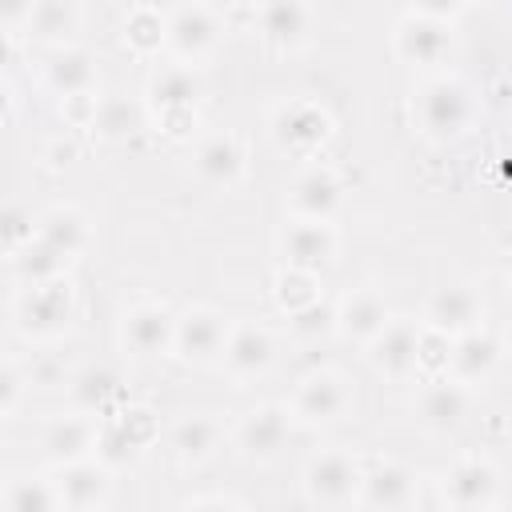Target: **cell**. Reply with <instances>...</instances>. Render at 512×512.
<instances>
[{"label": "cell", "instance_id": "6da1fadb", "mask_svg": "<svg viewBox=\"0 0 512 512\" xmlns=\"http://www.w3.org/2000/svg\"><path fill=\"white\" fill-rule=\"evenodd\" d=\"M408 120L428 144H456L480 124V96L456 72H432L412 84Z\"/></svg>", "mask_w": 512, "mask_h": 512}, {"label": "cell", "instance_id": "7a4b0ae2", "mask_svg": "<svg viewBox=\"0 0 512 512\" xmlns=\"http://www.w3.org/2000/svg\"><path fill=\"white\" fill-rule=\"evenodd\" d=\"M204 96H208L204 72L196 64L168 60V64H156L148 72V84H144V96L140 100L148 108V124L160 136H168V140H192Z\"/></svg>", "mask_w": 512, "mask_h": 512}, {"label": "cell", "instance_id": "3957f363", "mask_svg": "<svg viewBox=\"0 0 512 512\" xmlns=\"http://www.w3.org/2000/svg\"><path fill=\"white\" fill-rule=\"evenodd\" d=\"M464 4H412L392 24V56L420 76L444 72L456 52V16Z\"/></svg>", "mask_w": 512, "mask_h": 512}, {"label": "cell", "instance_id": "277c9868", "mask_svg": "<svg viewBox=\"0 0 512 512\" xmlns=\"http://www.w3.org/2000/svg\"><path fill=\"white\" fill-rule=\"evenodd\" d=\"M76 304H80L76 280L72 276H60V280H48V284L16 288L12 292V304H8V320H12V332L20 340H28V344H52V340H60L72 328Z\"/></svg>", "mask_w": 512, "mask_h": 512}, {"label": "cell", "instance_id": "5b68a950", "mask_svg": "<svg viewBox=\"0 0 512 512\" xmlns=\"http://www.w3.org/2000/svg\"><path fill=\"white\" fill-rule=\"evenodd\" d=\"M268 140L280 156L288 160H300V164H312L324 156V148L332 144L336 136V120L332 112L320 104V100H308V96H288L280 104H272L268 112Z\"/></svg>", "mask_w": 512, "mask_h": 512}, {"label": "cell", "instance_id": "8992f818", "mask_svg": "<svg viewBox=\"0 0 512 512\" xmlns=\"http://www.w3.org/2000/svg\"><path fill=\"white\" fill-rule=\"evenodd\" d=\"M300 484H304L308 504L320 508V512L356 508L360 484H364V464H360V456L352 448L332 444V448H320V452H312L304 460Z\"/></svg>", "mask_w": 512, "mask_h": 512}, {"label": "cell", "instance_id": "52a82bcc", "mask_svg": "<svg viewBox=\"0 0 512 512\" xmlns=\"http://www.w3.org/2000/svg\"><path fill=\"white\" fill-rule=\"evenodd\" d=\"M356 408V388L340 368H312L288 400V412L300 428H332Z\"/></svg>", "mask_w": 512, "mask_h": 512}, {"label": "cell", "instance_id": "ba28073f", "mask_svg": "<svg viewBox=\"0 0 512 512\" xmlns=\"http://www.w3.org/2000/svg\"><path fill=\"white\" fill-rule=\"evenodd\" d=\"M228 32V16L216 4H172L168 8V56L180 64L208 60Z\"/></svg>", "mask_w": 512, "mask_h": 512}, {"label": "cell", "instance_id": "9c48e42d", "mask_svg": "<svg viewBox=\"0 0 512 512\" xmlns=\"http://www.w3.org/2000/svg\"><path fill=\"white\" fill-rule=\"evenodd\" d=\"M176 316L164 300H136L120 312L116 336L132 360H160L176 348Z\"/></svg>", "mask_w": 512, "mask_h": 512}, {"label": "cell", "instance_id": "30bf717a", "mask_svg": "<svg viewBox=\"0 0 512 512\" xmlns=\"http://www.w3.org/2000/svg\"><path fill=\"white\" fill-rule=\"evenodd\" d=\"M232 320L212 304H188L176 316V348L172 356L184 368H220Z\"/></svg>", "mask_w": 512, "mask_h": 512}, {"label": "cell", "instance_id": "8fae6325", "mask_svg": "<svg viewBox=\"0 0 512 512\" xmlns=\"http://www.w3.org/2000/svg\"><path fill=\"white\" fill-rule=\"evenodd\" d=\"M292 428H296V420H292L288 404L264 400V404H252V408L236 420V428H232V448H236V456L248 460V464H272V460L288 448Z\"/></svg>", "mask_w": 512, "mask_h": 512}, {"label": "cell", "instance_id": "7c38bea8", "mask_svg": "<svg viewBox=\"0 0 512 512\" xmlns=\"http://www.w3.org/2000/svg\"><path fill=\"white\" fill-rule=\"evenodd\" d=\"M344 204V176L328 160L300 164L284 184V212L292 220H332Z\"/></svg>", "mask_w": 512, "mask_h": 512}, {"label": "cell", "instance_id": "4fadbf2b", "mask_svg": "<svg viewBox=\"0 0 512 512\" xmlns=\"http://www.w3.org/2000/svg\"><path fill=\"white\" fill-rule=\"evenodd\" d=\"M276 256L284 268H300V272H324L336 264L340 256V232L332 220H284V228L276 232Z\"/></svg>", "mask_w": 512, "mask_h": 512}, {"label": "cell", "instance_id": "5bb4252c", "mask_svg": "<svg viewBox=\"0 0 512 512\" xmlns=\"http://www.w3.org/2000/svg\"><path fill=\"white\" fill-rule=\"evenodd\" d=\"M440 500L452 512H484L500 500V468L488 456H456L440 472Z\"/></svg>", "mask_w": 512, "mask_h": 512}, {"label": "cell", "instance_id": "9a60e30c", "mask_svg": "<svg viewBox=\"0 0 512 512\" xmlns=\"http://www.w3.org/2000/svg\"><path fill=\"white\" fill-rule=\"evenodd\" d=\"M316 20L320 12L304 0H264L252 8V28L256 36L280 52V56H292V52H304L312 44V32H316Z\"/></svg>", "mask_w": 512, "mask_h": 512}, {"label": "cell", "instance_id": "2e32d148", "mask_svg": "<svg viewBox=\"0 0 512 512\" xmlns=\"http://www.w3.org/2000/svg\"><path fill=\"white\" fill-rule=\"evenodd\" d=\"M192 172L200 184L216 188V192H240L248 180V148L236 132L220 128L196 140L192 148Z\"/></svg>", "mask_w": 512, "mask_h": 512}, {"label": "cell", "instance_id": "e0dca14e", "mask_svg": "<svg viewBox=\"0 0 512 512\" xmlns=\"http://www.w3.org/2000/svg\"><path fill=\"white\" fill-rule=\"evenodd\" d=\"M468 412H472V388L456 384L452 376H428V380L416 384L412 416L424 432L448 436L468 420Z\"/></svg>", "mask_w": 512, "mask_h": 512}, {"label": "cell", "instance_id": "ac0fdd59", "mask_svg": "<svg viewBox=\"0 0 512 512\" xmlns=\"http://www.w3.org/2000/svg\"><path fill=\"white\" fill-rule=\"evenodd\" d=\"M276 356H280V344H276V336H272L268 324L232 320V332H228L220 368H224L236 384H252V380H260V376L272 372Z\"/></svg>", "mask_w": 512, "mask_h": 512}, {"label": "cell", "instance_id": "d6986e66", "mask_svg": "<svg viewBox=\"0 0 512 512\" xmlns=\"http://www.w3.org/2000/svg\"><path fill=\"white\" fill-rule=\"evenodd\" d=\"M40 456L52 468H68L80 460H92L100 452V420L80 416V412H64V416H48L36 432Z\"/></svg>", "mask_w": 512, "mask_h": 512}, {"label": "cell", "instance_id": "ffe728a7", "mask_svg": "<svg viewBox=\"0 0 512 512\" xmlns=\"http://www.w3.org/2000/svg\"><path fill=\"white\" fill-rule=\"evenodd\" d=\"M420 500V476L412 464L404 460H376L372 468H364V484H360V512H416Z\"/></svg>", "mask_w": 512, "mask_h": 512}, {"label": "cell", "instance_id": "44dd1931", "mask_svg": "<svg viewBox=\"0 0 512 512\" xmlns=\"http://www.w3.org/2000/svg\"><path fill=\"white\" fill-rule=\"evenodd\" d=\"M64 392H68L72 412L92 416V420H108V416H116V412L128 404L120 368H116V364H104V360L80 364V368L72 372V380L64 384Z\"/></svg>", "mask_w": 512, "mask_h": 512}, {"label": "cell", "instance_id": "7402d4cb", "mask_svg": "<svg viewBox=\"0 0 512 512\" xmlns=\"http://www.w3.org/2000/svg\"><path fill=\"white\" fill-rule=\"evenodd\" d=\"M420 328L424 324L412 316H392V324L364 348L372 372L384 380H396V384L420 376Z\"/></svg>", "mask_w": 512, "mask_h": 512}, {"label": "cell", "instance_id": "603a6c76", "mask_svg": "<svg viewBox=\"0 0 512 512\" xmlns=\"http://www.w3.org/2000/svg\"><path fill=\"white\" fill-rule=\"evenodd\" d=\"M164 444L172 452L176 464L184 468H200L208 464L224 444H232V432L224 428V420L216 412H184L180 420L168 424Z\"/></svg>", "mask_w": 512, "mask_h": 512}, {"label": "cell", "instance_id": "cb8c5ba5", "mask_svg": "<svg viewBox=\"0 0 512 512\" xmlns=\"http://www.w3.org/2000/svg\"><path fill=\"white\" fill-rule=\"evenodd\" d=\"M420 324H428V328H436V332H444V336L456 340V336H464V332H472V328L484 324V300H480V292H476L472 284H464V280L440 284V288L428 292Z\"/></svg>", "mask_w": 512, "mask_h": 512}, {"label": "cell", "instance_id": "d4e9b609", "mask_svg": "<svg viewBox=\"0 0 512 512\" xmlns=\"http://www.w3.org/2000/svg\"><path fill=\"white\" fill-rule=\"evenodd\" d=\"M504 364V340L496 328L480 324L464 336L452 340V360H448V376L464 388H480L484 380L496 376V368Z\"/></svg>", "mask_w": 512, "mask_h": 512}, {"label": "cell", "instance_id": "484cf974", "mask_svg": "<svg viewBox=\"0 0 512 512\" xmlns=\"http://www.w3.org/2000/svg\"><path fill=\"white\" fill-rule=\"evenodd\" d=\"M44 88L60 100H76V96H100V56L84 44H68V48H52V56L44 60Z\"/></svg>", "mask_w": 512, "mask_h": 512}, {"label": "cell", "instance_id": "4316f807", "mask_svg": "<svg viewBox=\"0 0 512 512\" xmlns=\"http://www.w3.org/2000/svg\"><path fill=\"white\" fill-rule=\"evenodd\" d=\"M392 304L376 288H352L336 300V336L348 344L368 348L388 324H392Z\"/></svg>", "mask_w": 512, "mask_h": 512}, {"label": "cell", "instance_id": "83f0119b", "mask_svg": "<svg viewBox=\"0 0 512 512\" xmlns=\"http://www.w3.org/2000/svg\"><path fill=\"white\" fill-rule=\"evenodd\" d=\"M56 492H60V504L64 512H96V508H108V496H112V468L104 460H80V464H68V468H56Z\"/></svg>", "mask_w": 512, "mask_h": 512}, {"label": "cell", "instance_id": "f1b7e54d", "mask_svg": "<svg viewBox=\"0 0 512 512\" xmlns=\"http://www.w3.org/2000/svg\"><path fill=\"white\" fill-rule=\"evenodd\" d=\"M80 28H84V8L76 0H28L24 24H20V32L28 40H40V44H52V48L76 44Z\"/></svg>", "mask_w": 512, "mask_h": 512}, {"label": "cell", "instance_id": "f546056e", "mask_svg": "<svg viewBox=\"0 0 512 512\" xmlns=\"http://www.w3.org/2000/svg\"><path fill=\"white\" fill-rule=\"evenodd\" d=\"M36 240L48 244L52 252H60L72 264L92 244V220L76 204H52V208H44L36 216Z\"/></svg>", "mask_w": 512, "mask_h": 512}, {"label": "cell", "instance_id": "4dcf8cb0", "mask_svg": "<svg viewBox=\"0 0 512 512\" xmlns=\"http://www.w3.org/2000/svg\"><path fill=\"white\" fill-rule=\"evenodd\" d=\"M140 128H148V108L144 100H132L124 92H104L96 96V112H92V124L88 132L104 144H124L132 140Z\"/></svg>", "mask_w": 512, "mask_h": 512}, {"label": "cell", "instance_id": "1f68e13d", "mask_svg": "<svg viewBox=\"0 0 512 512\" xmlns=\"http://www.w3.org/2000/svg\"><path fill=\"white\" fill-rule=\"evenodd\" d=\"M120 40L140 60H152V56L168 52V8L132 4L124 12V20H120Z\"/></svg>", "mask_w": 512, "mask_h": 512}, {"label": "cell", "instance_id": "d6a6232c", "mask_svg": "<svg viewBox=\"0 0 512 512\" xmlns=\"http://www.w3.org/2000/svg\"><path fill=\"white\" fill-rule=\"evenodd\" d=\"M68 268H72V264H68L60 252H52L48 244H40V240H32L28 248H20V252L8 256V272H12L16 288H32V284L60 280V276H68Z\"/></svg>", "mask_w": 512, "mask_h": 512}, {"label": "cell", "instance_id": "836d02e7", "mask_svg": "<svg viewBox=\"0 0 512 512\" xmlns=\"http://www.w3.org/2000/svg\"><path fill=\"white\" fill-rule=\"evenodd\" d=\"M4 512H64L56 480H44V476H32V472L8 476V484H4Z\"/></svg>", "mask_w": 512, "mask_h": 512}, {"label": "cell", "instance_id": "e575fe53", "mask_svg": "<svg viewBox=\"0 0 512 512\" xmlns=\"http://www.w3.org/2000/svg\"><path fill=\"white\" fill-rule=\"evenodd\" d=\"M272 300H276V308H280L284 316H292V312H300V308L324 300V292H320V276H316V272H300V268H284V264H280L276 276H272Z\"/></svg>", "mask_w": 512, "mask_h": 512}, {"label": "cell", "instance_id": "d590c367", "mask_svg": "<svg viewBox=\"0 0 512 512\" xmlns=\"http://www.w3.org/2000/svg\"><path fill=\"white\" fill-rule=\"evenodd\" d=\"M284 320H288V336L300 344H320V340L336 336V304L332 300H316V304H308Z\"/></svg>", "mask_w": 512, "mask_h": 512}, {"label": "cell", "instance_id": "8d00e7d4", "mask_svg": "<svg viewBox=\"0 0 512 512\" xmlns=\"http://www.w3.org/2000/svg\"><path fill=\"white\" fill-rule=\"evenodd\" d=\"M108 420H112L140 452H148V448L160 440V420H156V412L144 408V404H132V400H128V404H124L116 416H108Z\"/></svg>", "mask_w": 512, "mask_h": 512}, {"label": "cell", "instance_id": "74e56055", "mask_svg": "<svg viewBox=\"0 0 512 512\" xmlns=\"http://www.w3.org/2000/svg\"><path fill=\"white\" fill-rule=\"evenodd\" d=\"M448 360H452V336L436 332V328H420V380L428 376H448Z\"/></svg>", "mask_w": 512, "mask_h": 512}, {"label": "cell", "instance_id": "f35d334b", "mask_svg": "<svg viewBox=\"0 0 512 512\" xmlns=\"http://www.w3.org/2000/svg\"><path fill=\"white\" fill-rule=\"evenodd\" d=\"M28 384H32L28 368H20L16 360H4L0 364V416L4 420H12L20 412V404L28 396Z\"/></svg>", "mask_w": 512, "mask_h": 512}, {"label": "cell", "instance_id": "ab89813d", "mask_svg": "<svg viewBox=\"0 0 512 512\" xmlns=\"http://www.w3.org/2000/svg\"><path fill=\"white\" fill-rule=\"evenodd\" d=\"M0 232H4V256H12V252H20L36 240V216L20 204H8L4 220H0Z\"/></svg>", "mask_w": 512, "mask_h": 512}, {"label": "cell", "instance_id": "60d3db41", "mask_svg": "<svg viewBox=\"0 0 512 512\" xmlns=\"http://www.w3.org/2000/svg\"><path fill=\"white\" fill-rule=\"evenodd\" d=\"M184 512H244V504H240V500H232V496L208 492V496H192V500L184 504Z\"/></svg>", "mask_w": 512, "mask_h": 512}, {"label": "cell", "instance_id": "b9f144b4", "mask_svg": "<svg viewBox=\"0 0 512 512\" xmlns=\"http://www.w3.org/2000/svg\"><path fill=\"white\" fill-rule=\"evenodd\" d=\"M508 300H512V268H508Z\"/></svg>", "mask_w": 512, "mask_h": 512}, {"label": "cell", "instance_id": "7bdbcfd3", "mask_svg": "<svg viewBox=\"0 0 512 512\" xmlns=\"http://www.w3.org/2000/svg\"><path fill=\"white\" fill-rule=\"evenodd\" d=\"M484 512H500V508H496V504H492V508H484Z\"/></svg>", "mask_w": 512, "mask_h": 512}, {"label": "cell", "instance_id": "ee69618b", "mask_svg": "<svg viewBox=\"0 0 512 512\" xmlns=\"http://www.w3.org/2000/svg\"><path fill=\"white\" fill-rule=\"evenodd\" d=\"M96 512H112V508H96Z\"/></svg>", "mask_w": 512, "mask_h": 512}]
</instances>
